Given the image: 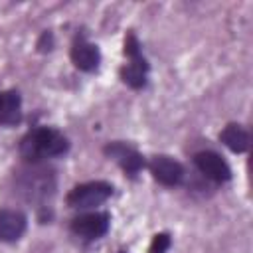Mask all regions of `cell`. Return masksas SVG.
<instances>
[{
    "label": "cell",
    "mask_w": 253,
    "mask_h": 253,
    "mask_svg": "<svg viewBox=\"0 0 253 253\" xmlns=\"http://www.w3.org/2000/svg\"><path fill=\"white\" fill-rule=\"evenodd\" d=\"M14 194L34 206H43L53 198L57 188V176L45 162H24L12 176Z\"/></svg>",
    "instance_id": "6da1fadb"
},
{
    "label": "cell",
    "mask_w": 253,
    "mask_h": 253,
    "mask_svg": "<svg viewBox=\"0 0 253 253\" xmlns=\"http://www.w3.org/2000/svg\"><path fill=\"white\" fill-rule=\"evenodd\" d=\"M69 146L71 142L61 130L53 126H34L20 138L18 152L24 162H45L67 154Z\"/></svg>",
    "instance_id": "7a4b0ae2"
},
{
    "label": "cell",
    "mask_w": 253,
    "mask_h": 253,
    "mask_svg": "<svg viewBox=\"0 0 253 253\" xmlns=\"http://www.w3.org/2000/svg\"><path fill=\"white\" fill-rule=\"evenodd\" d=\"M123 53L126 57V63L119 69V77L121 81L134 89V91H140L148 85V71H150V63L148 59L144 57L142 53V47H140V42L138 38L128 32L125 36V45H123Z\"/></svg>",
    "instance_id": "3957f363"
},
{
    "label": "cell",
    "mask_w": 253,
    "mask_h": 253,
    "mask_svg": "<svg viewBox=\"0 0 253 253\" xmlns=\"http://www.w3.org/2000/svg\"><path fill=\"white\" fill-rule=\"evenodd\" d=\"M115 188L111 182L105 180H91V182H83L73 186L67 196H65V204L71 210H95L97 206L105 204L111 196H113Z\"/></svg>",
    "instance_id": "277c9868"
},
{
    "label": "cell",
    "mask_w": 253,
    "mask_h": 253,
    "mask_svg": "<svg viewBox=\"0 0 253 253\" xmlns=\"http://www.w3.org/2000/svg\"><path fill=\"white\" fill-rule=\"evenodd\" d=\"M111 229V213L109 211H83L69 221V231L85 241H97L107 235Z\"/></svg>",
    "instance_id": "5b68a950"
},
{
    "label": "cell",
    "mask_w": 253,
    "mask_h": 253,
    "mask_svg": "<svg viewBox=\"0 0 253 253\" xmlns=\"http://www.w3.org/2000/svg\"><path fill=\"white\" fill-rule=\"evenodd\" d=\"M103 154L109 160H115L119 164V168L125 172V176L128 178H136L144 168H146V160L144 156L128 142L123 140H111L103 146Z\"/></svg>",
    "instance_id": "8992f818"
},
{
    "label": "cell",
    "mask_w": 253,
    "mask_h": 253,
    "mask_svg": "<svg viewBox=\"0 0 253 253\" xmlns=\"http://www.w3.org/2000/svg\"><path fill=\"white\" fill-rule=\"evenodd\" d=\"M146 168H148L152 180L166 188H176L186 180V168L182 166V162H178L166 154L152 156L150 162H146Z\"/></svg>",
    "instance_id": "52a82bcc"
},
{
    "label": "cell",
    "mask_w": 253,
    "mask_h": 253,
    "mask_svg": "<svg viewBox=\"0 0 253 253\" xmlns=\"http://www.w3.org/2000/svg\"><path fill=\"white\" fill-rule=\"evenodd\" d=\"M196 170L213 184H225L231 180V168L221 154L215 150H200L192 156Z\"/></svg>",
    "instance_id": "ba28073f"
},
{
    "label": "cell",
    "mask_w": 253,
    "mask_h": 253,
    "mask_svg": "<svg viewBox=\"0 0 253 253\" xmlns=\"http://www.w3.org/2000/svg\"><path fill=\"white\" fill-rule=\"evenodd\" d=\"M69 59L79 71L93 73L101 65V49L97 47V43L89 42L85 34H75L69 47Z\"/></svg>",
    "instance_id": "9c48e42d"
},
{
    "label": "cell",
    "mask_w": 253,
    "mask_h": 253,
    "mask_svg": "<svg viewBox=\"0 0 253 253\" xmlns=\"http://www.w3.org/2000/svg\"><path fill=\"white\" fill-rule=\"evenodd\" d=\"M28 229V215L22 210H0V243H16Z\"/></svg>",
    "instance_id": "30bf717a"
},
{
    "label": "cell",
    "mask_w": 253,
    "mask_h": 253,
    "mask_svg": "<svg viewBox=\"0 0 253 253\" xmlns=\"http://www.w3.org/2000/svg\"><path fill=\"white\" fill-rule=\"evenodd\" d=\"M219 142L227 146L231 152L241 154L247 152L251 146V134L249 130L239 123H227L219 132Z\"/></svg>",
    "instance_id": "8fae6325"
},
{
    "label": "cell",
    "mask_w": 253,
    "mask_h": 253,
    "mask_svg": "<svg viewBox=\"0 0 253 253\" xmlns=\"http://www.w3.org/2000/svg\"><path fill=\"white\" fill-rule=\"evenodd\" d=\"M22 95L16 89L4 91V103L0 109V125L2 126H16L22 123Z\"/></svg>",
    "instance_id": "7c38bea8"
},
{
    "label": "cell",
    "mask_w": 253,
    "mask_h": 253,
    "mask_svg": "<svg viewBox=\"0 0 253 253\" xmlns=\"http://www.w3.org/2000/svg\"><path fill=\"white\" fill-rule=\"evenodd\" d=\"M170 245H172L170 233L168 231H160V233H156L152 237V241L148 245V253H168Z\"/></svg>",
    "instance_id": "4fadbf2b"
},
{
    "label": "cell",
    "mask_w": 253,
    "mask_h": 253,
    "mask_svg": "<svg viewBox=\"0 0 253 253\" xmlns=\"http://www.w3.org/2000/svg\"><path fill=\"white\" fill-rule=\"evenodd\" d=\"M53 45H55L53 32H51V30L42 32V36H40V40H38V43H36L38 51H40V53H47V51H51V49H53Z\"/></svg>",
    "instance_id": "5bb4252c"
},
{
    "label": "cell",
    "mask_w": 253,
    "mask_h": 253,
    "mask_svg": "<svg viewBox=\"0 0 253 253\" xmlns=\"http://www.w3.org/2000/svg\"><path fill=\"white\" fill-rule=\"evenodd\" d=\"M2 103H4V91H0V109H2Z\"/></svg>",
    "instance_id": "9a60e30c"
},
{
    "label": "cell",
    "mask_w": 253,
    "mask_h": 253,
    "mask_svg": "<svg viewBox=\"0 0 253 253\" xmlns=\"http://www.w3.org/2000/svg\"><path fill=\"white\" fill-rule=\"evenodd\" d=\"M117 253H126V251H123V249H121V251H117Z\"/></svg>",
    "instance_id": "2e32d148"
}]
</instances>
